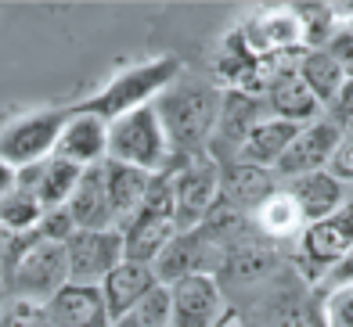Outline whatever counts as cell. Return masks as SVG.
I'll return each mask as SVG.
<instances>
[{
  "mask_svg": "<svg viewBox=\"0 0 353 327\" xmlns=\"http://www.w3.org/2000/svg\"><path fill=\"white\" fill-rule=\"evenodd\" d=\"M220 101H223V90L213 79L210 76L202 79L191 72H181L159 94L155 112H159V123H163L166 137H170V148H173L176 162L210 151L213 129L220 119Z\"/></svg>",
  "mask_w": 353,
  "mask_h": 327,
  "instance_id": "1",
  "label": "cell"
},
{
  "mask_svg": "<svg viewBox=\"0 0 353 327\" xmlns=\"http://www.w3.org/2000/svg\"><path fill=\"white\" fill-rule=\"evenodd\" d=\"M281 191V176L274 169L245 166V162H223L220 166V202L256 216L274 194Z\"/></svg>",
  "mask_w": 353,
  "mask_h": 327,
  "instance_id": "16",
  "label": "cell"
},
{
  "mask_svg": "<svg viewBox=\"0 0 353 327\" xmlns=\"http://www.w3.org/2000/svg\"><path fill=\"white\" fill-rule=\"evenodd\" d=\"M317 317L321 327H353V284L325 291L317 302Z\"/></svg>",
  "mask_w": 353,
  "mask_h": 327,
  "instance_id": "30",
  "label": "cell"
},
{
  "mask_svg": "<svg viewBox=\"0 0 353 327\" xmlns=\"http://www.w3.org/2000/svg\"><path fill=\"white\" fill-rule=\"evenodd\" d=\"M37 234H40V241L65 244V241L76 234V223H72V216H69V209H51V212H43Z\"/></svg>",
  "mask_w": 353,
  "mask_h": 327,
  "instance_id": "32",
  "label": "cell"
},
{
  "mask_svg": "<svg viewBox=\"0 0 353 327\" xmlns=\"http://www.w3.org/2000/svg\"><path fill=\"white\" fill-rule=\"evenodd\" d=\"M155 288H159V281H155V270H152V266L123 259V263L112 270V273L105 277V284H101V295H105V306H108L112 324L123 320L134 306H141Z\"/></svg>",
  "mask_w": 353,
  "mask_h": 327,
  "instance_id": "22",
  "label": "cell"
},
{
  "mask_svg": "<svg viewBox=\"0 0 353 327\" xmlns=\"http://www.w3.org/2000/svg\"><path fill=\"white\" fill-rule=\"evenodd\" d=\"M112 327H170V288L159 284L141 306H134L123 320Z\"/></svg>",
  "mask_w": 353,
  "mask_h": 327,
  "instance_id": "29",
  "label": "cell"
},
{
  "mask_svg": "<svg viewBox=\"0 0 353 327\" xmlns=\"http://www.w3.org/2000/svg\"><path fill=\"white\" fill-rule=\"evenodd\" d=\"M47 317H51V327H112L101 288L87 284H65L47 302Z\"/></svg>",
  "mask_w": 353,
  "mask_h": 327,
  "instance_id": "20",
  "label": "cell"
},
{
  "mask_svg": "<svg viewBox=\"0 0 353 327\" xmlns=\"http://www.w3.org/2000/svg\"><path fill=\"white\" fill-rule=\"evenodd\" d=\"M281 187L288 191V198L299 205V212H303V220H307V223L328 220L332 212H339L346 202H353V191L343 184V180H335L328 169L281 180Z\"/></svg>",
  "mask_w": 353,
  "mask_h": 327,
  "instance_id": "18",
  "label": "cell"
},
{
  "mask_svg": "<svg viewBox=\"0 0 353 327\" xmlns=\"http://www.w3.org/2000/svg\"><path fill=\"white\" fill-rule=\"evenodd\" d=\"M263 101H267L270 116L292 123V126H310L317 119H325V108L317 105V97L310 94L307 83H303V76L296 72V58L267 65Z\"/></svg>",
  "mask_w": 353,
  "mask_h": 327,
  "instance_id": "10",
  "label": "cell"
},
{
  "mask_svg": "<svg viewBox=\"0 0 353 327\" xmlns=\"http://www.w3.org/2000/svg\"><path fill=\"white\" fill-rule=\"evenodd\" d=\"M54 158H65L79 169L105 166L108 162V123L90 116V112H79L72 105V119L65 123V129H61Z\"/></svg>",
  "mask_w": 353,
  "mask_h": 327,
  "instance_id": "17",
  "label": "cell"
},
{
  "mask_svg": "<svg viewBox=\"0 0 353 327\" xmlns=\"http://www.w3.org/2000/svg\"><path fill=\"white\" fill-rule=\"evenodd\" d=\"M14 187H19V169L8 166V162H0V202H4Z\"/></svg>",
  "mask_w": 353,
  "mask_h": 327,
  "instance_id": "37",
  "label": "cell"
},
{
  "mask_svg": "<svg viewBox=\"0 0 353 327\" xmlns=\"http://www.w3.org/2000/svg\"><path fill=\"white\" fill-rule=\"evenodd\" d=\"M252 223H256V231H260L267 241H274V244H288V241L296 244V238L303 234V226H307V220H303L299 205L288 198V191H285V187H281V191H278L260 212H256Z\"/></svg>",
  "mask_w": 353,
  "mask_h": 327,
  "instance_id": "26",
  "label": "cell"
},
{
  "mask_svg": "<svg viewBox=\"0 0 353 327\" xmlns=\"http://www.w3.org/2000/svg\"><path fill=\"white\" fill-rule=\"evenodd\" d=\"M123 234V252L130 263L155 266V259L166 252V244L181 234L176 231V205H173V180L170 169L159 173L148 187V198L141 209L119 226Z\"/></svg>",
  "mask_w": 353,
  "mask_h": 327,
  "instance_id": "3",
  "label": "cell"
},
{
  "mask_svg": "<svg viewBox=\"0 0 353 327\" xmlns=\"http://www.w3.org/2000/svg\"><path fill=\"white\" fill-rule=\"evenodd\" d=\"M270 116L267 101L256 97L249 90H223V101H220V119L213 129V140H210V155L220 162H234L238 148L245 144V137L252 134L256 126Z\"/></svg>",
  "mask_w": 353,
  "mask_h": 327,
  "instance_id": "13",
  "label": "cell"
},
{
  "mask_svg": "<svg viewBox=\"0 0 353 327\" xmlns=\"http://www.w3.org/2000/svg\"><path fill=\"white\" fill-rule=\"evenodd\" d=\"M350 249H353V202H346L339 212H332L328 220L303 226V234L288 252V263L310 288H317Z\"/></svg>",
  "mask_w": 353,
  "mask_h": 327,
  "instance_id": "5",
  "label": "cell"
},
{
  "mask_svg": "<svg viewBox=\"0 0 353 327\" xmlns=\"http://www.w3.org/2000/svg\"><path fill=\"white\" fill-rule=\"evenodd\" d=\"M220 259H223V252H216L199 231H181L166 244V252L155 259L152 270H155L159 284L173 288L176 281H188V277H202V273L216 277Z\"/></svg>",
  "mask_w": 353,
  "mask_h": 327,
  "instance_id": "14",
  "label": "cell"
},
{
  "mask_svg": "<svg viewBox=\"0 0 353 327\" xmlns=\"http://www.w3.org/2000/svg\"><path fill=\"white\" fill-rule=\"evenodd\" d=\"M43 220V205L33 191L14 187L4 202H0V231L4 234H33Z\"/></svg>",
  "mask_w": 353,
  "mask_h": 327,
  "instance_id": "27",
  "label": "cell"
},
{
  "mask_svg": "<svg viewBox=\"0 0 353 327\" xmlns=\"http://www.w3.org/2000/svg\"><path fill=\"white\" fill-rule=\"evenodd\" d=\"M339 140H343V129L335 126L328 116L310 123V126H299V134L292 137V144H288V151H285L281 166H278V176L292 180V176H307V173L328 169V162H332L335 148H339Z\"/></svg>",
  "mask_w": 353,
  "mask_h": 327,
  "instance_id": "15",
  "label": "cell"
},
{
  "mask_svg": "<svg viewBox=\"0 0 353 327\" xmlns=\"http://www.w3.org/2000/svg\"><path fill=\"white\" fill-rule=\"evenodd\" d=\"M296 134H299V126L267 116V119L245 137V144L238 148L234 162H245V166H260V169H274V173H278L281 158H285V151H288V144H292Z\"/></svg>",
  "mask_w": 353,
  "mask_h": 327,
  "instance_id": "23",
  "label": "cell"
},
{
  "mask_svg": "<svg viewBox=\"0 0 353 327\" xmlns=\"http://www.w3.org/2000/svg\"><path fill=\"white\" fill-rule=\"evenodd\" d=\"M69 119H72V108H43L8 123L0 129V162H8L14 169L47 162L54 155L58 137Z\"/></svg>",
  "mask_w": 353,
  "mask_h": 327,
  "instance_id": "7",
  "label": "cell"
},
{
  "mask_svg": "<svg viewBox=\"0 0 353 327\" xmlns=\"http://www.w3.org/2000/svg\"><path fill=\"white\" fill-rule=\"evenodd\" d=\"M296 72L303 76V83L310 87V94L317 97V105L325 112L339 101L343 87L350 83L346 72L328 58V51H299L296 54Z\"/></svg>",
  "mask_w": 353,
  "mask_h": 327,
  "instance_id": "25",
  "label": "cell"
},
{
  "mask_svg": "<svg viewBox=\"0 0 353 327\" xmlns=\"http://www.w3.org/2000/svg\"><path fill=\"white\" fill-rule=\"evenodd\" d=\"M325 51H328V58L346 72V79H353V29L339 25V32H335V36L328 40Z\"/></svg>",
  "mask_w": 353,
  "mask_h": 327,
  "instance_id": "33",
  "label": "cell"
},
{
  "mask_svg": "<svg viewBox=\"0 0 353 327\" xmlns=\"http://www.w3.org/2000/svg\"><path fill=\"white\" fill-rule=\"evenodd\" d=\"M65 284H69L65 244H54V241H37L19 263L0 277V288L8 291V299H22L37 306H47Z\"/></svg>",
  "mask_w": 353,
  "mask_h": 327,
  "instance_id": "6",
  "label": "cell"
},
{
  "mask_svg": "<svg viewBox=\"0 0 353 327\" xmlns=\"http://www.w3.org/2000/svg\"><path fill=\"white\" fill-rule=\"evenodd\" d=\"M234 317L216 277H188L170 288V327H223Z\"/></svg>",
  "mask_w": 353,
  "mask_h": 327,
  "instance_id": "9",
  "label": "cell"
},
{
  "mask_svg": "<svg viewBox=\"0 0 353 327\" xmlns=\"http://www.w3.org/2000/svg\"><path fill=\"white\" fill-rule=\"evenodd\" d=\"M79 176H83V169L72 166V162L65 158H47L40 162V166H26L19 169V187L22 191H33L43 212H51V209H65L69 198H72V191L79 184Z\"/></svg>",
  "mask_w": 353,
  "mask_h": 327,
  "instance_id": "19",
  "label": "cell"
},
{
  "mask_svg": "<svg viewBox=\"0 0 353 327\" xmlns=\"http://www.w3.org/2000/svg\"><path fill=\"white\" fill-rule=\"evenodd\" d=\"M353 284V249L328 270V277L314 288V295H325V291H335V288H350Z\"/></svg>",
  "mask_w": 353,
  "mask_h": 327,
  "instance_id": "35",
  "label": "cell"
},
{
  "mask_svg": "<svg viewBox=\"0 0 353 327\" xmlns=\"http://www.w3.org/2000/svg\"><path fill=\"white\" fill-rule=\"evenodd\" d=\"M238 32H242V40L260 61H285L303 51V29H299L292 4L256 11L252 19L238 25Z\"/></svg>",
  "mask_w": 353,
  "mask_h": 327,
  "instance_id": "12",
  "label": "cell"
},
{
  "mask_svg": "<svg viewBox=\"0 0 353 327\" xmlns=\"http://www.w3.org/2000/svg\"><path fill=\"white\" fill-rule=\"evenodd\" d=\"M65 259H69V284L101 288L105 277L126 259L123 234L119 231H76L65 241Z\"/></svg>",
  "mask_w": 353,
  "mask_h": 327,
  "instance_id": "11",
  "label": "cell"
},
{
  "mask_svg": "<svg viewBox=\"0 0 353 327\" xmlns=\"http://www.w3.org/2000/svg\"><path fill=\"white\" fill-rule=\"evenodd\" d=\"M170 180H173L176 231H195L220 202V162L210 151L195 158H181L173 162Z\"/></svg>",
  "mask_w": 353,
  "mask_h": 327,
  "instance_id": "8",
  "label": "cell"
},
{
  "mask_svg": "<svg viewBox=\"0 0 353 327\" xmlns=\"http://www.w3.org/2000/svg\"><path fill=\"white\" fill-rule=\"evenodd\" d=\"M328 173H332L335 180H343V184L353 191V137L343 134L339 148H335V155H332V162H328Z\"/></svg>",
  "mask_w": 353,
  "mask_h": 327,
  "instance_id": "34",
  "label": "cell"
},
{
  "mask_svg": "<svg viewBox=\"0 0 353 327\" xmlns=\"http://www.w3.org/2000/svg\"><path fill=\"white\" fill-rule=\"evenodd\" d=\"M65 209L76 223V231H116V212H112L108 187H105V166L83 169Z\"/></svg>",
  "mask_w": 353,
  "mask_h": 327,
  "instance_id": "21",
  "label": "cell"
},
{
  "mask_svg": "<svg viewBox=\"0 0 353 327\" xmlns=\"http://www.w3.org/2000/svg\"><path fill=\"white\" fill-rule=\"evenodd\" d=\"M223 327H245V324H242V317H238V313H234V317H231L228 324H223Z\"/></svg>",
  "mask_w": 353,
  "mask_h": 327,
  "instance_id": "38",
  "label": "cell"
},
{
  "mask_svg": "<svg viewBox=\"0 0 353 327\" xmlns=\"http://www.w3.org/2000/svg\"><path fill=\"white\" fill-rule=\"evenodd\" d=\"M181 72H184V65H181V58H173V54L148 58L141 65L123 69L119 76H112L98 94L87 97V101H79L76 108L90 112V116H98L105 123H116V119L130 116V112H137V108L155 105L159 94H163Z\"/></svg>",
  "mask_w": 353,
  "mask_h": 327,
  "instance_id": "2",
  "label": "cell"
},
{
  "mask_svg": "<svg viewBox=\"0 0 353 327\" xmlns=\"http://www.w3.org/2000/svg\"><path fill=\"white\" fill-rule=\"evenodd\" d=\"M325 116H328V119H332L335 126H339L346 137H353V79H350V83L343 87L339 101H335V105H332V108L325 112Z\"/></svg>",
  "mask_w": 353,
  "mask_h": 327,
  "instance_id": "36",
  "label": "cell"
},
{
  "mask_svg": "<svg viewBox=\"0 0 353 327\" xmlns=\"http://www.w3.org/2000/svg\"><path fill=\"white\" fill-rule=\"evenodd\" d=\"M108 158L123 166H137L144 173H166L173 169V148L155 105L137 108L130 116L108 123Z\"/></svg>",
  "mask_w": 353,
  "mask_h": 327,
  "instance_id": "4",
  "label": "cell"
},
{
  "mask_svg": "<svg viewBox=\"0 0 353 327\" xmlns=\"http://www.w3.org/2000/svg\"><path fill=\"white\" fill-rule=\"evenodd\" d=\"M0 327H51V317L47 306L11 299L8 306H0Z\"/></svg>",
  "mask_w": 353,
  "mask_h": 327,
  "instance_id": "31",
  "label": "cell"
},
{
  "mask_svg": "<svg viewBox=\"0 0 353 327\" xmlns=\"http://www.w3.org/2000/svg\"><path fill=\"white\" fill-rule=\"evenodd\" d=\"M346 29H353V19H350V22H346Z\"/></svg>",
  "mask_w": 353,
  "mask_h": 327,
  "instance_id": "39",
  "label": "cell"
},
{
  "mask_svg": "<svg viewBox=\"0 0 353 327\" xmlns=\"http://www.w3.org/2000/svg\"><path fill=\"white\" fill-rule=\"evenodd\" d=\"M159 173H144L137 166H123V162H105V187H108V202L116 212V231L141 209V202L148 198V187Z\"/></svg>",
  "mask_w": 353,
  "mask_h": 327,
  "instance_id": "24",
  "label": "cell"
},
{
  "mask_svg": "<svg viewBox=\"0 0 353 327\" xmlns=\"http://www.w3.org/2000/svg\"><path fill=\"white\" fill-rule=\"evenodd\" d=\"M299 29H303V51H325L328 40L339 32V19H335L332 4H292Z\"/></svg>",
  "mask_w": 353,
  "mask_h": 327,
  "instance_id": "28",
  "label": "cell"
}]
</instances>
